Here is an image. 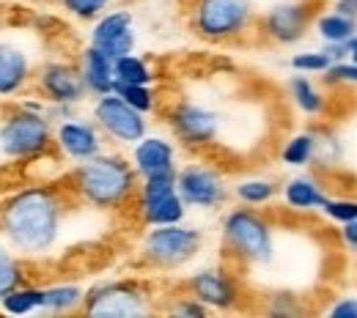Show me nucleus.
Instances as JSON below:
<instances>
[{
    "mask_svg": "<svg viewBox=\"0 0 357 318\" xmlns=\"http://www.w3.org/2000/svg\"><path fill=\"white\" fill-rule=\"evenodd\" d=\"M66 192L50 184H28L0 200V233L22 258H42L55 250L63 220Z\"/></svg>",
    "mask_w": 357,
    "mask_h": 318,
    "instance_id": "nucleus-1",
    "label": "nucleus"
},
{
    "mask_svg": "<svg viewBox=\"0 0 357 318\" xmlns=\"http://www.w3.org/2000/svg\"><path fill=\"white\" fill-rule=\"evenodd\" d=\"M137 173L121 154H96L69 170V189L91 209L116 212L130 206L137 195Z\"/></svg>",
    "mask_w": 357,
    "mask_h": 318,
    "instance_id": "nucleus-2",
    "label": "nucleus"
},
{
    "mask_svg": "<svg viewBox=\"0 0 357 318\" xmlns=\"http://www.w3.org/2000/svg\"><path fill=\"white\" fill-rule=\"evenodd\" d=\"M55 151V127L42 102H22L0 118V154L14 162H33Z\"/></svg>",
    "mask_w": 357,
    "mask_h": 318,
    "instance_id": "nucleus-3",
    "label": "nucleus"
},
{
    "mask_svg": "<svg viewBox=\"0 0 357 318\" xmlns=\"http://www.w3.org/2000/svg\"><path fill=\"white\" fill-rule=\"evenodd\" d=\"M225 250L245 267H269L278 253L275 225L267 214L250 206L231 209L223 217Z\"/></svg>",
    "mask_w": 357,
    "mask_h": 318,
    "instance_id": "nucleus-4",
    "label": "nucleus"
},
{
    "mask_svg": "<svg viewBox=\"0 0 357 318\" xmlns=\"http://www.w3.org/2000/svg\"><path fill=\"white\" fill-rule=\"evenodd\" d=\"M253 22V0H192L190 6V28L201 42L209 45L242 39Z\"/></svg>",
    "mask_w": 357,
    "mask_h": 318,
    "instance_id": "nucleus-5",
    "label": "nucleus"
},
{
    "mask_svg": "<svg viewBox=\"0 0 357 318\" xmlns=\"http://www.w3.org/2000/svg\"><path fill=\"white\" fill-rule=\"evenodd\" d=\"M80 310L91 318H137L154 310V294L143 280H102L86 288Z\"/></svg>",
    "mask_w": 357,
    "mask_h": 318,
    "instance_id": "nucleus-6",
    "label": "nucleus"
},
{
    "mask_svg": "<svg viewBox=\"0 0 357 318\" xmlns=\"http://www.w3.org/2000/svg\"><path fill=\"white\" fill-rule=\"evenodd\" d=\"M204 247V233L198 228H187L181 223L174 225H151L140 239V261L149 269L171 272L190 264Z\"/></svg>",
    "mask_w": 357,
    "mask_h": 318,
    "instance_id": "nucleus-7",
    "label": "nucleus"
},
{
    "mask_svg": "<svg viewBox=\"0 0 357 318\" xmlns=\"http://www.w3.org/2000/svg\"><path fill=\"white\" fill-rule=\"evenodd\" d=\"M165 121L178 143L187 148H195V151H206V148L218 145L225 127L220 110H215L204 102H195V99L174 102L165 110Z\"/></svg>",
    "mask_w": 357,
    "mask_h": 318,
    "instance_id": "nucleus-8",
    "label": "nucleus"
},
{
    "mask_svg": "<svg viewBox=\"0 0 357 318\" xmlns=\"http://www.w3.org/2000/svg\"><path fill=\"white\" fill-rule=\"evenodd\" d=\"M140 182L143 184H137L135 212L143 225H174V223L184 220L187 206L176 189V173L151 176V179H140Z\"/></svg>",
    "mask_w": 357,
    "mask_h": 318,
    "instance_id": "nucleus-9",
    "label": "nucleus"
},
{
    "mask_svg": "<svg viewBox=\"0 0 357 318\" xmlns=\"http://www.w3.org/2000/svg\"><path fill=\"white\" fill-rule=\"evenodd\" d=\"M176 189L187 209H206V212L225 206L231 195L225 176L206 162H190L176 168Z\"/></svg>",
    "mask_w": 357,
    "mask_h": 318,
    "instance_id": "nucleus-10",
    "label": "nucleus"
},
{
    "mask_svg": "<svg viewBox=\"0 0 357 318\" xmlns=\"http://www.w3.org/2000/svg\"><path fill=\"white\" fill-rule=\"evenodd\" d=\"M93 124L99 132L119 143V145H135L140 137L149 132V121L143 113L130 107L116 91L102 93L93 102Z\"/></svg>",
    "mask_w": 357,
    "mask_h": 318,
    "instance_id": "nucleus-11",
    "label": "nucleus"
},
{
    "mask_svg": "<svg viewBox=\"0 0 357 318\" xmlns=\"http://www.w3.org/2000/svg\"><path fill=\"white\" fill-rule=\"evenodd\" d=\"M36 93L47 104H80L89 91L80 77V66L69 61H50L33 74Z\"/></svg>",
    "mask_w": 357,
    "mask_h": 318,
    "instance_id": "nucleus-12",
    "label": "nucleus"
},
{
    "mask_svg": "<svg viewBox=\"0 0 357 318\" xmlns=\"http://www.w3.org/2000/svg\"><path fill=\"white\" fill-rule=\"evenodd\" d=\"M55 148L69 162H86L91 157L105 151V135L93 124V118H66L55 124Z\"/></svg>",
    "mask_w": 357,
    "mask_h": 318,
    "instance_id": "nucleus-13",
    "label": "nucleus"
},
{
    "mask_svg": "<svg viewBox=\"0 0 357 318\" xmlns=\"http://www.w3.org/2000/svg\"><path fill=\"white\" fill-rule=\"evenodd\" d=\"M187 291H190V296H195L209 310H236L242 302V291H239L236 277L220 267L195 272L187 280Z\"/></svg>",
    "mask_w": 357,
    "mask_h": 318,
    "instance_id": "nucleus-14",
    "label": "nucleus"
},
{
    "mask_svg": "<svg viewBox=\"0 0 357 318\" xmlns=\"http://www.w3.org/2000/svg\"><path fill=\"white\" fill-rule=\"evenodd\" d=\"M91 45L99 47L113 61L135 49V17L130 8L105 11L93 19L91 28Z\"/></svg>",
    "mask_w": 357,
    "mask_h": 318,
    "instance_id": "nucleus-15",
    "label": "nucleus"
},
{
    "mask_svg": "<svg viewBox=\"0 0 357 318\" xmlns=\"http://www.w3.org/2000/svg\"><path fill=\"white\" fill-rule=\"evenodd\" d=\"M261 33L275 45H297L311 25V6L308 3H278L261 17Z\"/></svg>",
    "mask_w": 357,
    "mask_h": 318,
    "instance_id": "nucleus-16",
    "label": "nucleus"
},
{
    "mask_svg": "<svg viewBox=\"0 0 357 318\" xmlns=\"http://www.w3.org/2000/svg\"><path fill=\"white\" fill-rule=\"evenodd\" d=\"M33 58L14 39H0V99H17L33 83Z\"/></svg>",
    "mask_w": 357,
    "mask_h": 318,
    "instance_id": "nucleus-17",
    "label": "nucleus"
},
{
    "mask_svg": "<svg viewBox=\"0 0 357 318\" xmlns=\"http://www.w3.org/2000/svg\"><path fill=\"white\" fill-rule=\"evenodd\" d=\"M132 168L137 179L176 173V145L162 135H146L132 145Z\"/></svg>",
    "mask_w": 357,
    "mask_h": 318,
    "instance_id": "nucleus-18",
    "label": "nucleus"
},
{
    "mask_svg": "<svg viewBox=\"0 0 357 318\" xmlns=\"http://www.w3.org/2000/svg\"><path fill=\"white\" fill-rule=\"evenodd\" d=\"M80 77L86 83L89 96H102L116 88V74H113V58L105 55L99 47L89 45L80 55Z\"/></svg>",
    "mask_w": 357,
    "mask_h": 318,
    "instance_id": "nucleus-19",
    "label": "nucleus"
},
{
    "mask_svg": "<svg viewBox=\"0 0 357 318\" xmlns=\"http://www.w3.org/2000/svg\"><path fill=\"white\" fill-rule=\"evenodd\" d=\"M324 200H327V189L311 173L294 176V179H289V182L283 184V203L291 212H300V214L319 212L324 206Z\"/></svg>",
    "mask_w": 357,
    "mask_h": 318,
    "instance_id": "nucleus-20",
    "label": "nucleus"
},
{
    "mask_svg": "<svg viewBox=\"0 0 357 318\" xmlns=\"http://www.w3.org/2000/svg\"><path fill=\"white\" fill-rule=\"evenodd\" d=\"M83 296H86V288L80 283H50L45 285V305H42V313H72V310H80L83 305Z\"/></svg>",
    "mask_w": 357,
    "mask_h": 318,
    "instance_id": "nucleus-21",
    "label": "nucleus"
},
{
    "mask_svg": "<svg viewBox=\"0 0 357 318\" xmlns=\"http://www.w3.org/2000/svg\"><path fill=\"white\" fill-rule=\"evenodd\" d=\"M45 305V285H31L22 283L14 291H8L0 299V310L8 316H31V313H42Z\"/></svg>",
    "mask_w": 357,
    "mask_h": 318,
    "instance_id": "nucleus-22",
    "label": "nucleus"
},
{
    "mask_svg": "<svg viewBox=\"0 0 357 318\" xmlns=\"http://www.w3.org/2000/svg\"><path fill=\"white\" fill-rule=\"evenodd\" d=\"M289 96H291L294 107L305 116H321L327 107V96L316 88V83L308 74H294L289 80Z\"/></svg>",
    "mask_w": 357,
    "mask_h": 318,
    "instance_id": "nucleus-23",
    "label": "nucleus"
},
{
    "mask_svg": "<svg viewBox=\"0 0 357 318\" xmlns=\"http://www.w3.org/2000/svg\"><path fill=\"white\" fill-rule=\"evenodd\" d=\"M278 192H280V186L272 182V179H261V176L242 179V182L234 184V198L242 206H250V209H264V206H269L278 198Z\"/></svg>",
    "mask_w": 357,
    "mask_h": 318,
    "instance_id": "nucleus-24",
    "label": "nucleus"
},
{
    "mask_svg": "<svg viewBox=\"0 0 357 318\" xmlns=\"http://www.w3.org/2000/svg\"><path fill=\"white\" fill-rule=\"evenodd\" d=\"M316 33L324 45H347L357 33V19L338 11H327L316 17Z\"/></svg>",
    "mask_w": 357,
    "mask_h": 318,
    "instance_id": "nucleus-25",
    "label": "nucleus"
},
{
    "mask_svg": "<svg viewBox=\"0 0 357 318\" xmlns=\"http://www.w3.org/2000/svg\"><path fill=\"white\" fill-rule=\"evenodd\" d=\"M113 74H116V83H130V86H154L157 80L151 63L135 52H127L113 61Z\"/></svg>",
    "mask_w": 357,
    "mask_h": 318,
    "instance_id": "nucleus-26",
    "label": "nucleus"
},
{
    "mask_svg": "<svg viewBox=\"0 0 357 318\" xmlns=\"http://www.w3.org/2000/svg\"><path fill=\"white\" fill-rule=\"evenodd\" d=\"M313 157H316V132L313 129L291 135L280 148V162L286 168H308L313 165Z\"/></svg>",
    "mask_w": 357,
    "mask_h": 318,
    "instance_id": "nucleus-27",
    "label": "nucleus"
},
{
    "mask_svg": "<svg viewBox=\"0 0 357 318\" xmlns=\"http://www.w3.org/2000/svg\"><path fill=\"white\" fill-rule=\"evenodd\" d=\"M22 283H28V269L22 264V255H17L11 247H0V299Z\"/></svg>",
    "mask_w": 357,
    "mask_h": 318,
    "instance_id": "nucleus-28",
    "label": "nucleus"
},
{
    "mask_svg": "<svg viewBox=\"0 0 357 318\" xmlns=\"http://www.w3.org/2000/svg\"><path fill=\"white\" fill-rule=\"evenodd\" d=\"M113 91L119 93L130 107H135L137 113L149 116L157 110V91L151 86H130V83H116Z\"/></svg>",
    "mask_w": 357,
    "mask_h": 318,
    "instance_id": "nucleus-29",
    "label": "nucleus"
},
{
    "mask_svg": "<svg viewBox=\"0 0 357 318\" xmlns=\"http://www.w3.org/2000/svg\"><path fill=\"white\" fill-rule=\"evenodd\" d=\"M291 69L297 72V74H324L330 66H333V61H330V55L324 52V49H311V52H297V55H291Z\"/></svg>",
    "mask_w": 357,
    "mask_h": 318,
    "instance_id": "nucleus-30",
    "label": "nucleus"
},
{
    "mask_svg": "<svg viewBox=\"0 0 357 318\" xmlns=\"http://www.w3.org/2000/svg\"><path fill=\"white\" fill-rule=\"evenodd\" d=\"M319 212H324L338 225L352 223V220H357V198H330L327 195V200H324V206Z\"/></svg>",
    "mask_w": 357,
    "mask_h": 318,
    "instance_id": "nucleus-31",
    "label": "nucleus"
},
{
    "mask_svg": "<svg viewBox=\"0 0 357 318\" xmlns=\"http://www.w3.org/2000/svg\"><path fill=\"white\" fill-rule=\"evenodd\" d=\"M58 3L75 19H96L99 14H105L110 8L113 0H58Z\"/></svg>",
    "mask_w": 357,
    "mask_h": 318,
    "instance_id": "nucleus-32",
    "label": "nucleus"
},
{
    "mask_svg": "<svg viewBox=\"0 0 357 318\" xmlns=\"http://www.w3.org/2000/svg\"><path fill=\"white\" fill-rule=\"evenodd\" d=\"M324 86H330V88H338V86H357V66L349 63V61L333 63V66L324 72Z\"/></svg>",
    "mask_w": 357,
    "mask_h": 318,
    "instance_id": "nucleus-33",
    "label": "nucleus"
},
{
    "mask_svg": "<svg viewBox=\"0 0 357 318\" xmlns=\"http://www.w3.org/2000/svg\"><path fill=\"white\" fill-rule=\"evenodd\" d=\"M168 310H171L174 316H187V318H204L206 313H209V308L201 305L195 296H178Z\"/></svg>",
    "mask_w": 357,
    "mask_h": 318,
    "instance_id": "nucleus-34",
    "label": "nucleus"
},
{
    "mask_svg": "<svg viewBox=\"0 0 357 318\" xmlns=\"http://www.w3.org/2000/svg\"><path fill=\"white\" fill-rule=\"evenodd\" d=\"M327 316L357 318V296H341L335 305H330V308H327Z\"/></svg>",
    "mask_w": 357,
    "mask_h": 318,
    "instance_id": "nucleus-35",
    "label": "nucleus"
},
{
    "mask_svg": "<svg viewBox=\"0 0 357 318\" xmlns=\"http://www.w3.org/2000/svg\"><path fill=\"white\" fill-rule=\"evenodd\" d=\"M341 241H344V247H349V250L357 253V220L341 225Z\"/></svg>",
    "mask_w": 357,
    "mask_h": 318,
    "instance_id": "nucleus-36",
    "label": "nucleus"
},
{
    "mask_svg": "<svg viewBox=\"0 0 357 318\" xmlns=\"http://www.w3.org/2000/svg\"><path fill=\"white\" fill-rule=\"evenodd\" d=\"M333 11H338V14H347V17H355V0H335ZM355 19H357V17H355Z\"/></svg>",
    "mask_w": 357,
    "mask_h": 318,
    "instance_id": "nucleus-37",
    "label": "nucleus"
},
{
    "mask_svg": "<svg viewBox=\"0 0 357 318\" xmlns=\"http://www.w3.org/2000/svg\"><path fill=\"white\" fill-rule=\"evenodd\" d=\"M347 61L357 66V33L349 39V42H347Z\"/></svg>",
    "mask_w": 357,
    "mask_h": 318,
    "instance_id": "nucleus-38",
    "label": "nucleus"
},
{
    "mask_svg": "<svg viewBox=\"0 0 357 318\" xmlns=\"http://www.w3.org/2000/svg\"><path fill=\"white\" fill-rule=\"evenodd\" d=\"M355 17H357V0H355Z\"/></svg>",
    "mask_w": 357,
    "mask_h": 318,
    "instance_id": "nucleus-39",
    "label": "nucleus"
}]
</instances>
